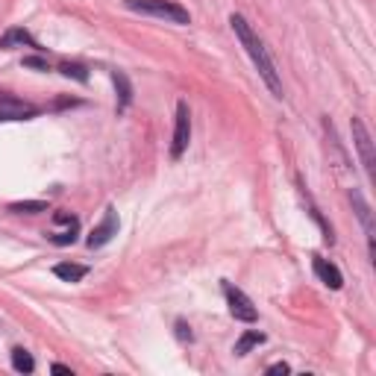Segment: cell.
I'll return each instance as SVG.
<instances>
[{
    "mask_svg": "<svg viewBox=\"0 0 376 376\" xmlns=\"http://www.w3.org/2000/svg\"><path fill=\"white\" fill-rule=\"evenodd\" d=\"M53 273L59 276L62 282H83L88 276V264H76V262H59Z\"/></svg>",
    "mask_w": 376,
    "mask_h": 376,
    "instance_id": "12",
    "label": "cell"
},
{
    "mask_svg": "<svg viewBox=\"0 0 376 376\" xmlns=\"http://www.w3.org/2000/svg\"><path fill=\"white\" fill-rule=\"evenodd\" d=\"M224 297H227V306H229V315L232 317L244 320V324H256L259 312H256V306H253V300H250L244 291L236 289L232 282H224Z\"/></svg>",
    "mask_w": 376,
    "mask_h": 376,
    "instance_id": "3",
    "label": "cell"
},
{
    "mask_svg": "<svg viewBox=\"0 0 376 376\" xmlns=\"http://www.w3.org/2000/svg\"><path fill=\"white\" fill-rule=\"evenodd\" d=\"M315 273H317V280L326 285V289H333V291H338L341 285H344V276H341V271H338V264H333L329 259H324V256H315Z\"/></svg>",
    "mask_w": 376,
    "mask_h": 376,
    "instance_id": "10",
    "label": "cell"
},
{
    "mask_svg": "<svg viewBox=\"0 0 376 376\" xmlns=\"http://www.w3.org/2000/svg\"><path fill=\"white\" fill-rule=\"evenodd\" d=\"M76 229H80V224L68 227L65 232H59V236H50V241H53L56 247H68V244H74V241H76Z\"/></svg>",
    "mask_w": 376,
    "mask_h": 376,
    "instance_id": "18",
    "label": "cell"
},
{
    "mask_svg": "<svg viewBox=\"0 0 376 376\" xmlns=\"http://www.w3.org/2000/svg\"><path fill=\"white\" fill-rule=\"evenodd\" d=\"M350 129H353V145H356V150H359L364 171L373 174L376 153H373V138H370L368 127H364V121H362V118H353V121H350Z\"/></svg>",
    "mask_w": 376,
    "mask_h": 376,
    "instance_id": "6",
    "label": "cell"
},
{
    "mask_svg": "<svg viewBox=\"0 0 376 376\" xmlns=\"http://www.w3.org/2000/svg\"><path fill=\"white\" fill-rule=\"evenodd\" d=\"M127 9L132 12H141V15H153V18H162L168 21V24H191V15H188V9L180 6L176 0H127Z\"/></svg>",
    "mask_w": 376,
    "mask_h": 376,
    "instance_id": "2",
    "label": "cell"
},
{
    "mask_svg": "<svg viewBox=\"0 0 376 376\" xmlns=\"http://www.w3.org/2000/svg\"><path fill=\"white\" fill-rule=\"evenodd\" d=\"M32 115H39V106L24 103L18 97L0 92V121H27Z\"/></svg>",
    "mask_w": 376,
    "mask_h": 376,
    "instance_id": "7",
    "label": "cell"
},
{
    "mask_svg": "<svg viewBox=\"0 0 376 376\" xmlns=\"http://www.w3.org/2000/svg\"><path fill=\"white\" fill-rule=\"evenodd\" d=\"M50 373H65V376H74V370L68 368V364H59V362H56V364H50Z\"/></svg>",
    "mask_w": 376,
    "mask_h": 376,
    "instance_id": "22",
    "label": "cell"
},
{
    "mask_svg": "<svg viewBox=\"0 0 376 376\" xmlns=\"http://www.w3.org/2000/svg\"><path fill=\"white\" fill-rule=\"evenodd\" d=\"M259 344H264V333H256V329H247V333L236 341V347H232V353H236V356H247V353H250L253 347H259Z\"/></svg>",
    "mask_w": 376,
    "mask_h": 376,
    "instance_id": "14",
    "label": "cell"
},
{
    "mask_svg": "<svg viewBox=\"0 0 376 376\" xmlns=\"http://www.w3.org/2000/svg\"><path fill=\"white\" fill-rule=\"evenodd\" d=\"M268 373H291V364H285V362H276L268 368Z\"/></svg>",
    "mask_w": 376,
    "mask_h": 376,
    "instance_id": "21",
    "label": "cell"
},
{
    "mask_svg": "<svg viewBox=\"0 0 376 376\" xmlns=\"http://www.w3.org/2000/svg\"><path fill=\"white\" fill-rule=\"evenodd\" d=\"M350 203H353V209H356V215H359V220H362L364 232H368V250H370V259H373V256H376V244H373V212H370V206H368V200L362 197L359 188H353V191H350Z\"/></svg>",
    "mask_w": 376,
    "mask_h": 376,
    "instance_id": "8",
    "label": "cell"
},
{
    "mask_svg": "<svg viewBox=\"0 0 376 376\" xmlns=\"http://www.w3.org/2000/svg\"><path fill=\"white\" fill-rule=\"evenodd\" d=\"M112 83L118 88V112H127V106L132 103V83L124 71H112Z\"/></svg>",
    "mask_w": 376,
    "mask_h": 376,
    "instance_id": "13",
    "label": "cell"
},
{
    "mask_svg": "<svg viewBox=\"0 0 376 376\" xmlns=\"http://www.w3.org/2000/svg\"><path fill=\"white\" fill-rule=\"evenodd\" d=\"M9 212H15V215H39V212H48V203H44V200H21V203H9Z\"/></svg>",
    "mask_w": 376,
    "mask_h": 376,
    "instance_id": "16",
    "label": "cell"
},
{
    "mask_svg": "<svg viewBox=\"0 0 376 376\" xmlns=\"http://www.w3.org/2000/svg\"><path fill=\"white\" fill-rule=\"evenodd\" d=\"M229 24H232V32L238 36L241 48L247 50V56L253 59V65H256V71H259V76H262V83L271 88L273 97H282V80H280V74H276V68H273V62H271V56H268V50H264L262 39H259L256 32H253V27L247 24V18H244V15H238V12H232V15H229Z\"/></svg>",
    "mask_w": 376,
    "mask_h": 376,
    "instance_id": "1",
    "label": "cell"
},
{
    "mask_svg": "<svg viewBox=\"0 0 376 376\" xmlns=\"http://www.w3.org/2000/svg\"><path fill=\"white\" fill-rule=\"evenodd\" d=\"M12 368H15L18 373H32V370H36V359H32L30 350L15 347V350H12Z\"/></svg>",
    "mask_w": 376,
    "mask_h": 376,
    "instance_id": "15",
    "label": "cell"
},
{
    "mask_svg": "<svg viewBox=\"0 0 376 376\" xmlns=\"http://www.w3.org/2000/svg\"><path fill=\"white\" fill-rule=\"evenodd\" d=\"M62 76H68V80H76V83H88V68L80 62H62L59 65Z\"/></svg>",
    "mask_w": 376,
    "mask_h": 376,
    "instance_id": "17",
    "label": "cell"
},
{
    "mask_svg": "<svg viewBox=\"0 0 376 376\" xmlns=\"http://www.w3.org/2000/svg\"><path fill=\"white\" fill-rule=\"evenodd\" d=\"M39 48V41L30 36V32L24 27H12V30H6L3 36H0V50H12V48Z\"/></svg>",
    "mask_w": 376,
    "mask_h": 376,
    "instance_id": "11",
    "label": "cell"
},
{
    "mask_svg": "<svg viewBox=\"0 0 376 376\" xmlns=\"http://www.w3.org/2000/svg\"><path fill=\"white\" fill-rule=\"evenodd\" d=\"M24 68H36V71H50V65H48V59H41V56H27V59H24Z\"/></svg>",
    "mask_w": 376,
    "mask_h": 376,
    "instance_id": "19",
    "label": "cell"
},
{
    "mask_svg": "<svg viewBox=\"0 0 376 376\" xmlns=\"http://www.w3.org/2000/svg\"><path fill=\"white\" fill-rule=\"evenodd\" d=\"M118 227H121L118 212H115V206H109V209H106V215H103V220H101V224H97L92 232H88L85 244L92 247V250H101V247H106L109 241H112V238L118 236Z\"/></svg>",
    "mask_w": 376,
    "mask_h": 376,
    "instance_id": "5",
    "label": "cell"
},
{
    "mask_svg": "<svg viewBox=\"0 0 376 376\" xmlns=\"http://www.w3.org/2000/svg\"><path fill=\"white\" fill-rule=\"evenodd\" d=\"M297 191H300V200H303V206H306V212L315 218V224L320 227V232H324V241L326 244H335V232H333V224H329V220L320 215V209L315 206V200H312V194L306 191V185L303 182H297Z\"/></svg>",
    "mask_w": 376,
    "mask_h": 376,
    "instance_id": "9",
    "label": "cell"
},
{
    "mask_svg": "<svg viewBox=\"0 0 376 376\" xmlns=\"http://www.w3.org/2000/svg\"><path fill=\"white\" fill-rule=\"evenodd\" d=\"M188 141H191V112H188V103L180 101L176 103V127H174V141H171V159H182V153L188 150Z\"/></svg>",
    "mask_w": 376,
    "mask_h": 376,
    "instance_id": "4",
    "label": "cell"
},
{
    "mask_svg": "<svg viewBox=\"0 0 376 376\" xmlns=\"http://www.w3.org/2000/svg\"><path fill=\"white\" fill-rule=\"evenodd\" d=\"M176 338L180 341H191L194 335H191V326L185 324V320H176Z\"/></svg>",
    "mask_w": 376,
    "mask_h": 376,
    "instance_id": "20",
    "label": "cell"
}]
</instances>
